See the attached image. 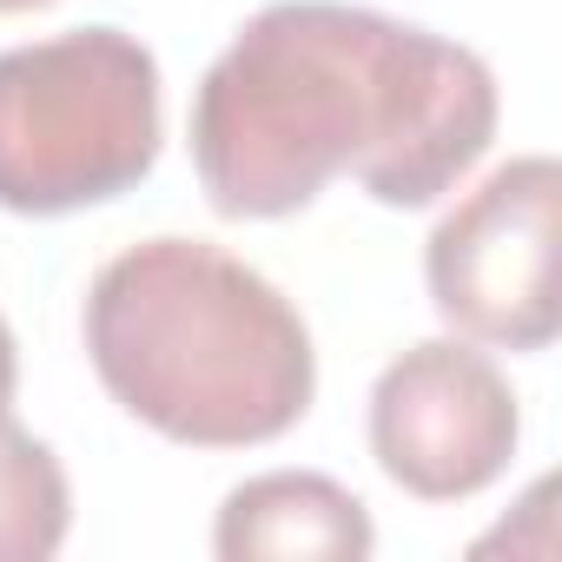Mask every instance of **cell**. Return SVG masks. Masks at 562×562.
<instances>
[{"instance_id": "cell-1", "label": "cell", "mask_w": 562, "mask_h": 562, "mask_svg": "<svg viewBox=\"0 0 562 562\" xmlns=\"http://www.w3.org/2000/svg\"><path fill=\"white\" fill-rule=\"evenodd\" d=\"M496 139L490 67L378 8L278 0L205 67L192 166L218 218L305 212L331 179L378 205L443 199Z\"/></svg>"}, {"instance_id": "cell-2", "label": "cell", "mask_w": 562, "mask_h": 562, "mask_svg": "<svg viewBox=\"0 0 562 562\" xmlns=\"http://www.w3.org/2000/svg\"><path fill=\"white\" fill-rule=\"evenodd\" d=\"M87 358L113 404L192 450L285 437L318 391L299 305L205 238H146L100 265Z\"/></svg>"}, {"instance_id": "cell-3", "label": "cell", "mask_w": 562, "mask_h": 562, "mask_svg": "<svg viewBox=\"0 0 562 562\" xmlns=\"http://www.w3.org/2000/svg\"><path fill=\"white\" fill-rule=\"evenodd\" d=\"M159 166V60L120 27L0 54V212L60 218Z\"/></svg>"}, {"instance_id": "cell-4", "label": "cell", "mask_w": 562, "mask_h": 562, "mask_svg": "<svg viewBox=\"0 0 562 562\" xmlns=\"http://www.w3.org/2000/svg\"><path fill=\"white\" fill-rule=\"evenodd\" d=\"M555 212H562V166L549 153H522L496 166L457 212L437 218L424 245V278L430 305L463 338L503 351H542L562 331Z\"/></svg>"}, {"instance_id": "cell-5", "label": "cell", "mask_w": 562, "mask_h": 562, "mask_svg": "<svg viewBox=\"0 0 562 562\" xmlns=\"http://www.w3.org/2000/svg\"><path fill=\"white\" fill-rule=\"evenodd\" d=\"M516 437L522 417L509 378L457 338L411 345L371 384V457L397 490L424 503L490 490L509 470Z\"/></svg>"}, {"instance_id": "cell-6", "label": "cell", "mask_w": 562, "mask_h": 562, "mask_svg": "<svg viewBox=\"0 0 562 562\" xmlns=\"http://www.w3.org/2000/svg\"><path fill=\"white\" fill-rule=\"evenodd\" d=\"M212 549L225 562H271V555L364 562L378 549V529H371V509L345 483L318 470H265L218 503Z\"/></svg>"}, {"instance_id": "cell-7", "label": "cell", "mask_w": 562, "mask_h": 562, "mask_svg": "<svg viewBox=\"0 0 562 562\" xmlns=\"http://www.w3.org/2000/svg\"><path fill=\"white\" fill-rule=\"evenodd\" d=\"M67 522L74 490L60 457L8 417L0 424V562H47L67 542Z\"/></svg>"}, {"instance_id": "cell-8", "label": "cell", "mask_w": 562, "mask_h": 562, "mask_svg": "<svg viewBox=\"0 0 562 562\" xmlns=\"http://www.w3.org/2000/svg\"><path fill=\"white\" fill-rule=\"evenodd\" d=\"M14 384H21V351H14V331L0 318V424L14 417Z\"/></svg>"}, {"instance_id": "cell-9", "label": "cell", "mask_w": 562, "mask_h": 562, "mask_svg": "<svg viewBox=\"0 0 562 562\" xmlns=\"http://www.w3.org/2000/svg\"><path fill=\"white\" fill-rule=\"evenodd\" d=\"M34 8H54V0H0V14H34Z\"/></svg>"}]
</instances>
